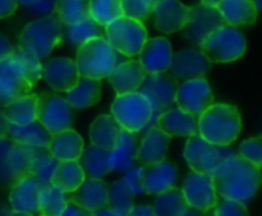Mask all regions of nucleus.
I'll list each match as a JSON object with an SVG mask.
<instances>
[{
	"label": "nucleus",
	"instance_id": "obj_1",
	"mask_svg": "<svg viewBox=\"0 0 262 216\" xmlns=\"http://www.w3.org/2000/svg\"><path fill=\"white\" fill-rule=\"evenodd\" d=\"M216 195L249 204L261 186V167L246 161L238 154L226 158L210 175Z\"/></svg>",
	"mask_w": 262,
	"mask_h": 216
},
{
	"label": "nucleus",
	"instance_id": "obj_2",
	"mask_svg": "<svg viewBox=\"0 0 262 216\" xmlns=\"http://www.w3.org/2000/svg\"><path fill=\"white\" fill-rule=\"evenodd\" d=\"M198 135L215 146H230L236 141L243 129L238 107L224 103L210 104L196 117Z\"/></svg>",
	"mask_w": 262,
	"mask_h": 216
},
{
	"label": "nucleus",
	"instance_id": "obj_3",
	"mask_svg": "<svg viewBox=\"0 0 262 216\" xmlns=\"http://www.w3.org/2000/svg\"><path fill=\"white\" fill-rule=\"evenodd\" d=\"M64 25L55 12L40 17L28 23L18 37V48L32 54L38 60H45L49 54L63 43Z\"/></svg>",
	"mask_w": 262,
	"mask_h": 216
},
{
	"label": "nucleus",
	"instance_id": "obj_4",
	"mask_svg": "<svg viewBox=\"0 0 262 216\" xmlns=\"http://www.w3.org/2000/svg\"><path fill=\"white\" fill-rule=\"evenodd\" d=\"M74 61L80 77L101 80L114 71L120 58L106 37H95L78 46Z\"/></svg>",
	"mask_w": 262,
	"mask_h": 216
},
{
	"label": "nucleus",
	"instance_id": "obj_5",
	"mask_svg": "<svg viewBox=\"0 0 262 216\" xmlns=\"http://www.w3.org/2000/svg\"><path fill=\"white\" fill-rule=\"evenodd\" d=\"M198 48L210 63H230L244 55L247 41L238 26L224 23L212 31Z\"/></svg>",
	"mask_w": 262,
	"mask_h": 216
},
{
	"label": "nucleus",
	"instance_id": "obj_6",
	"mask_svg": "<svg viewBox=\"0 0 262 216\" xmlns=\"http://www.w3.org/2000/svg\"><path fill=\"white\" fill-rule=\"evenodd\" d=\"M111 115L127 132L138 134L154 117V109L149 100L138 91L117 95L112 106Z\"/></svg>",
	"mask_w": 262,
	"mask_h": 216
},
{
	"label": "nucleus",
	"instance_id": "obj_7",
	"mask_svg": "<svg viewBox=\"0 0 262 216\" xmlns=\"http://www.w3.org/2000/svg\"><path fill=\"white\" fill-rule=\"evenodd\" d=\"M104 37L109 45L124 57H135L146 43L147 29L141 21L120 17L104 26Z\"/></svg>",
	"mask_w": 262,
	"mask_h": 216
},
{
	"label": "nucleus",
	"instance_id": "obj_8",
	"mask_svg": "<svg viewBox=\"0 0 262 216\" xmlns=\"http://www.w3.org/2000/svg\"><path fill=\"white\" fill-rule=\"evenodd\" d=\"M235 155L230 146H215L200 135L187 138L184 147V158L192 172L212 175L213 170L229 157Z\"/></svg>",
	"mask_w": 262,
	"mask_h": 216
},
{
	"label": "nucleus",
	"instance_id": "obj_9",
	"mask_svg": "<svg viewBox=\"0 0 262 216\" xmlns=\"http://www.w3.org/2000/svg\"><path fill=\"white\" fill-rule=\"evenodd\" d=\"M180 81L170 72H147L143 83L138 88V92L143 94L152 109L154 114L158 115L163 111L172 107L175 104L177 89Z\"/></svg>",
	"mask_w": 262,
	"mask_h": 216
},
{
	"label": "nucleus",
	"instance_id": "obj_10",
	"mask_svg": "<svg viewBox=\"0 0 262 216\" xmlns=\"http://www.w3.org/2000/svg\"><path fill=\"white\" fill-rule=\"evenodd\" d=\"M38 97V111L37 121H40L49 134H57L64 129H69L74 121V112L69 103L54 94V92H40Z\"/></svg>",
	"mask_w": 262,
	"mask_h": 216
},
{
	"label": "nucleus",
	"instance_id": "obj_11",
	"mask_svg": "<svg viewBox=\"0 0 262 216\" xmlns=\"http://www.w3.org/2000/svg\"><path fill=\"white\" fill-rule=\"evenodd\" d=\"M226 21L216 6L198 3L189 8L187 21L183 26V37L193 46L200 43L216 28L223 26Z\"/></svg>",
	"mask_w": 262,
	"mask_h": 216
},
{
	"label": "nucleus",
	"instance_id": "obj_12",
	"mask_svg": "<svg viewBox=\"0 0 262 216\" xmlns=\"http://www.w3.org/2000/svg\"><path fill=\"white\" fill-rule=\"evenodd\" d=\"M213 91L204 77L184 80L183 83L178 84L175 104L193 117L203 114L210 104H213Z\"/></svg>",
	"mask_w": 262,
	"mask_h": 216
},
{
	"label": "nucleus",
	"instance_id": "obj_13",
	"mask_svg": "<svg viewBox=\"0 0 262 216\" xmlns=\"http://www.w3.org/2000/svg\"><path fill=\"white\" fill-rule=\"evenodd\" d=\"M181 193L189 209H195L201 212H212L220 200L212 177L198 172H190L184 178Z\"/></svg>",
	"mask_w": 262,
	"mask_h": 216
},
{
	"label": "nucleus",
	"instance_id": "obj_14",
	"mask_svg": "<svg viewBox=\"0 0 262 216\" xmlns=\"http://www.w3.org/2000/svg\"><path fill=\"white\" fill-rule=\"evenodd\" d=\"M210 66L212 63L200 51V48H186L177 54H172L169 71L177 80H192L204 77Z\"/></svg>",
	"mask_w": 262,
	"mask_h": 216
},
{
	"label": "nucleus",
	"instance_id": "obj_15",
	"mask_svg": "<svg viewBox=\"0 0 262 216\" xmlns=\"http://www.w3.org/2000/svg\"><path fill=\"white\" fill-rule=\"evenodd\" d=\"M177 181L178 169L169 160L141 166V183L144 195H158L170 187H175Z\"/></svg>",
	"mask_w": 262,
	"mask_h": 216
},
{
	"label": "nucleus",
	"instance_id": "obj_16",
	"mask_svg": "<svg viewBox=\"0 0 262 216\" xmlns=\"http://www.w3.org/2000/svg\"><path fill=\"white\" fill-rule=\"evenodd\" d=\"M41 78L55 92H68L77 84L80 74L74 60L66 57H55L43 64Z\"/></svg>",
	"mask_w": 262,
	"mask_h": 216
},
{
	"label": "nucleus",
	"instance_id": "obj_17",
	"mask_svg": "<svg viewBox=\"0 0 262 216\" xmlns=\"http://www.w3.org/2000/svg\"><path fill=\"white\" fill-rule=\"evenodd\" d=\"M45 186L32 175L18 178L9 187V206L11 210L25 212L31 215L38 213V197Z\"/></svg>",
	"mask_w": 262,
	"mask_h": 216
},
{
	"label": "nucleus",
	"instance_id": "obj_18",
	"mask_svg": "<svg viewBox=\"0 0 262 216\" xmlns=\"http://www.w3.org/2000/svg\"><path fill=\"white\" fill-rule=\"evenodd\" d=\"M154 25L163 34H172L181 31L187 21L189 6L180 0H160L152 9Z\"/></svg>",
	"mask_w": 262,
	"mask_h": 216
},
{
	"label": "nucleus",
	"instance_id": "obj_19",
	"mask_svg": "<svg viewBox=\"0 0 262 216\" xmlns=\"http://www.w3.org/2000/svg\"><path fill=\"white\" fill-rule=\"evenodd\" d=\"M155 126L172 137H193L198 135V121L196 117L184 112L178 106H172L157 115Z\"/></svg>",
	"mask_w": 262,
	"mask_h": 216
},
{
	"label": "nucleus",
	"instance_id": "obj_20",
	"mask_svg": "<svg viewBox=\"0 0 262 216\" xmlns=\"http://www.w3.org/2000/svg\"><path fill=\"white\" fill-rule=\"evenodd\" d=\"M172 45L166 37L147 38L143 45L140 55V63L146 72H166L172 60Z\"/></svg>",
	"mask_w": 262,
	"mask_h": 216
},
{
	"label": "nucleus",
	"instance_id": "obj_21",
	"mask_svg": "<svg viewBox=\"0 0 262 216\" xmlns=\"http://www.w3.org/2000/svg\"><path fill=\"white\" fill-rule=\"evenodd\" d=\"M146 74V69L138 60H126L123 63H118L106 78L109 80L115 94L121 95L138 91Z\"/></svg>",
	"mask_w": 262,
	"mask_h": 216
},
{
	"label": "nucleus",
	"instance_id": "obj_22",
	"mask_svg": "<svg viewBox=\"0 0 262 216\" xmlns=\"http://www.w3.org/2000/svg\"><path fill=\"white\" fill-rule=\"evenodd\" d=\"M169 144H170V137L167 134L160 131L157 126L150 127L143 134V138L138 143L137 161L141 166H146L166 160Z\"/></svg>",
	"mask_w": 262,
	"mask_h": 216
},
{
	"label": "nucleus",
	"instance_id": "obj_23",
	"mask_svg": "<svg viewBox=\"0 0 262 216\" xmlns=\"http://www.w3.org/2000/svg\"><path fill=\"white\" fill-rule=\"evenodd\" d=\"M69 203H74L86 210L95 212L107 203V184L103 180L84 178V181L71 193L66 195Z\"/></svg>",
	"mask_w": 262,
	"mask_h": 216
},
{
	"label": "nucleus",
	"instance_id": "obj_24",
	"mask_svg": "<svg viewBox=\"0 0 262 216\" xmlns=\"http://www.w3.org/2000/svg\"><path fill=\"white\" fill-rule=\"evenodd\" d=\"M48 149L57 161H77L84 149V143L81 135L69 127L54 134Z\"/></svg>",
	"mask_w": 262,
	"mask_h": 216
},
{
	"label": "nucleus",
	"instance_id": "obj_25",
	"mask_svg": "<svg viewBox=\"0 0 262 216\" xmlns=\"http://www.w3.org/2000/svg\"><path fill=\"white\" fill-rule=\"evenodd\" d=\"M137 147H138V137L134 132L121 131L117 144L114 146L109 155L111 170L112 172H126L132 169L137 163Z\"/></svg>",
	"mask_w": 262,
	"mask_h": 216
},
{
	"label": "nucleus",
	"instance_id": "obj_26",
	"mask_svg": "<svg viewBox=\"0 0 262 216\" xmlns=\"http://www.w3.org/2000/svg\"><path fill=\"white\" fill-rule=\"evenodd\" d=\"M32 89L34 88L23 75L18 63L11 55L0 60V91L6 92L15 100L21 95L29 94Z\"/></svg>",
	"mask_w": 262,
	"mask_h": 216
},
{
	"label": "nucleus",
	"instance_id": "obj_27",
	"mask_svg": "<svg viewBox=\"0 0 262 216\" xmlns=\"http://www.w3.org/2000/svg\"><path fill=\"white\" fill-rule=\"evenodd\" d=\"M216 8L224 21L232 26L253 25L258 18V8L253 0H221Z\"/></svg>",
	"mask_w": 262,
	"mask_h": 216
},
{
	"label": "nucleus",
	"instance_id": "obj_28",
	"mask_svg": "<svg viewBox=\"0 0 262 216\" xmlns=\"http://www.w3.org/2000/svg\"><path fill=\"white\" fill-rule=\"evenodd\" d=\"M101 98V80L80 77L77 84L66 92V101L72 109H88L95 106Z\"/></svg>",
	"mask_w": 262,
	"mask_h": 216
},
{
	"label": "nucleus",
	"instance_id": "obj_29",
	"mask_svg": "<svg viewBox=\"0 0 262 216\" xmlns=\"http://www.w3.org/2000/svg\"><path fill=\"white\" fill-rule=\"evenodd\" d=\"M37 111H38V97L37 94H26L21 95L11 103H8L5 107H2V112L9 124L25 126L37 120Z\"/></svg>",
	"mask_w": 262,
	"mask_h": 216
},
{
	"label": "nucleus",
	"instance_id": "obj_30",
	"mask_svg": "<svg viewBox=\"0 0 262 216\" xmlns=\"http://www.w3.org/2000/svg\"><path fill=\"white\" fill-rule=\"evenodd\" d=\"M121 131V126L115 121V118L111 114L98 115L89 127L91 144L106 150H112L120 138Z\"/></svg>",
	"mask_w": 262,
	"mask_h": 216
},
{
	"label": "nucleus",
	"instance_id": "obj_31",
	"mask_svg": "<svg viewBox=\"0 0 262 216\" xmlns=\"http://www.w3.org/2000/svg\"><path fill=\"white\" fill-rule=\"evenodd\" d=\"M51 137L52 134H49L48 129L37 120L25 126L8 124V138L21 146L48 147Z\"/></svg>",
	"mask_w": 262,
	"mask_h": 216
},
{
	"label": "nucleus",
	"instance_id": "obj_32",
	"mask_svg": "<svg viewBox=\"0 0 262 216\" xmlns=\"http://www.w3.org/2000/svg\"><path fill=\"white\" fill-rule=\"evenodd\" d=\"M111 152L101 147H97L94 144L83 149L81 155L78 157V164L84 174L86 178H97L103 180L106 175H109L111 170V161H109Z\"/></svg>",
	"mask_w": 262,
	"mask_h": 216
},
{
	"label": "nucleus",
	"instance_id": "obj_33",
	"mask_svg": "<svg viewBox=\"0 0 262 216\" xmlns=\"http://www.w3.org/2000/svg\"><path fill=\"white\" fill-rule=\"evenodd\" d=\"M84 174L78 164V161H58L52 177H51V186L57 187L63 193L74 192L83 181Z\"/></svg>",
	"mask_w": 262,
	"mask_h": 216
},
{
	"label": "nucleus",
	"instance_id": "obj_34",
	"mask_svg": "<svg viewBox=\"0 0 262 216\" xmlns=\"http://www.w3.org/2000/svg\"><path fill=\"white\" fill-rule=\"evenodd\" d=\"M154 210L157 216H183L189 209L181 189L170 187L158 195H155Z\"/></svg>",
	"mask_w": 262,
	"mask_h": 216
},
{
	"label": "nucleus",
	"instance_id": "obj_35",
	"mask_svg": "<svg viewBox=\"0 0 262 216\" xmlns=\"http://www.w3.org/2000/svg\"><path fill=\"white\" fill-rule=\"evenodd\" d=\"M31 147V146H29ZM31 172L35 180H38L45 187L51 184V177L58 164V161L52 157L48 147H31Z\"/></svg>",
	"mask_w": 262,
	"mask_h": 216
},
{
	"label": "nucleus",
	"instance_id": "obj_36",
	"mask_svg": "<svg viewBox=\"0 0 262 216\" xmlns=\"http://www.w3.org/2000/svg\"><path fill=\"white\" fill-rule=\"evenodd\" d=\"M135 193L130 190V187L123 181L117 180L111 184H107V203L106 207L112 209L114 212H118L121 215H127L132 206L135 204Z\"/></svg>",
	"mask_w": 262,
	"mask_h": 216
},
{
	"label": "nucleus",
	"instance_id": "obj_37",
	"mask_svg": "<svg viewBox=\"0 0 262 216\" xmlns=\"http://www.w3.org/2000/svg\"><path fill=\"white\" fill-rule=\"evenodd\" d=\"M54 12L64 26L75 25L89 17V0H55Z\"/></svg>",
	"mask_w": 262,
	"mask_h": 216
},
{
	"label": "nucleus",
	"instance_id": "obj_38",
	"mask_svg": "<svg viewBox=\"0 0 262 216\" xmlns=\"http://www.w3.org/2000/svg\"><path fill=\"white\" fill-rule=\"evenodd\" d=\"M64 35L68 37V40L74 46H81L83 43H86L91 38L104 37V26H101L95 20L88 17V18H84V20H81V21H78L75 25L66 26Z\"/></svg>",
	"mask_w": 262,
	"mask_h": 216
},
{
	"label": "nucleus",
	"instance_id": "obj_39",
	"mask_svg": "<svg viewBox=\"0 0 262 216\" xmlns=\"http://www.w3.org/2000/svg\"><path fill=\"white\" fill-rule=\"evenodd\" d=\"M68 206V197L54 186H46L41 189L38 197V215L60 216Z\"/></svg>",
	"mask_w": 262,
	"mask_h": 216
},
{
	"label": "nucleus",
	"instance_id": "obj_40",
	"mask_svg": "<svg viewBox=\"0 0 262 216\" xmlns=\"http://www.w3.org/2000/svg\"><path fill=\"white\" fill-rule=\"evenodd\" d=\"M89 17L101 26L123 17L120 0H89Z\"/></svg>",
	"mask_w": 262,
	"mask_h": 216
},
{
	"label": "nucleus",
	"instance_id": "obj_41",
	"mask_svg": "<svg viewBox=\"0 0 262 216\" xmlns=\"http://www.w3.org/2000/svg\"><path fill=\"white\" fill-rule=\"evenodd\" d=\"M11 57L18 63L23 75L26 77V80L29 81V84L34 88L38 83V80L41 78V71H43L41 60H38L37 57H34L29 52H25L20 48H14Z\"/></svg>",
	"mask_w": 262,
	"mask_h": 216
},
{
	"label": "nucleus",
	"instance_id": "obj_42",
	"mask_svg": "<svg viewBox=\"0 0 262 216\" xmlns=\"http://www.w3.org/2000/svg\"><path fill=\"white\" fill-rule=\"evenodd\" d=\"M9 167L15 177V180L29 175L31 172V163H32V157H31V147L29 146H21L14 143L11 150H9Z\"/></svg>",
	"mask_w": 262,
	"mask_h": 216
},
{
	"label": "nucleus",
	"instance_id": "obj_43",
	"mask_svg": "<svg viewBox=\"0 0 262 216\" xmlns=\"http://www.w3.org/2000/svg\"><path fill=\"white\" fill-rule=\"evenodd\" d=\"M120 6H121L123 17L141 23L152 15V9H154V3L150 0H120Z\"/></svg>",
	"mask_w": 262,
	"mask_h": 216
},
{
	"label": "nucleus",
	"instance_id": "obj_44",
	"mask_svg": "<svg viewBox=\"0 0 262 216\" xmlns=\"http://www.w3.org/2000/svg\"><path fill=\"white\" fill-rule=\"evenodd\" d=\"M14 141H11L8 137L0 138V189L11 187L17 180L9 167V150L12 147Z\"/></svg>",
	"mask_w": 262,
	"mask_h": 216
},
{
	"label": "nucleus",
	"instance_id": "obj_45",
	"mask_svg": "<svg viewBox=\"0 0 262 216\" xmlns=\"http://www.w3.org/2000/svg\"><path fill=\"white\" fill-rule=\"evenodd\" d=\"M238 155L241 158H244L246 161L261 167L262 166V143L261 137H255V138H249L246 141L241 143L239 149H238Z\"/></svg>",
	"mask_w": 262,
	"mask_h": 216
},
{
	"label": "nucleus",
	"instance_id": "obj_46",
	"mask_svg": "<svg viewBox=\"0 0 262 216\" xmlns=\"http://www.w3.org/2000/svg\"><path fill=\"white\" fill-rule=\"evenodd\" d=\"M212 216H249V210L247 204L227 198H220L212 210Z\"/></svg>",
	"mask_w": 262,
	"mask_h": 216
},
{
	"label": "nucleus",
	"instance_id": "obj_47",
	"mask_svg": "<svg viewBox=\"0 0 262 216\" xmlns=\"http://www.w3.org/2000/svg\"><path fill=\"white\" fill-rule=\"evenodd\" d=\"M123 181L130 187V190L135 193V197H141L144 195L143 190V183H141V164L138 167H132L126 172H123Z\"/></svg>",
	"mask_w": 262,
	"mask_h": 216
},
{
	"label": "nucleus",
	"instance_id": "obj_48",
	"mask_svg": "<svg viewBox=\"0 0 262 216\" xmlns=\"http://www.w3.org/2000/svg\"><path fill=\"white\" fill-rule=\"evenodd\" d=\"M54 5H55V0H37V2L28 5V8H29L31 14L45 17V15H49L51 12H54Z\"/></svg>",
	"mask_w": 262,
	"mask_h": 216
},
{
	"label": "nucleus",
	"instance_id": "obj_49",
	"mask_svg": "<svg viewBox=\"0 0 262 216\" xmlns=\"http://www.w3.org/2000/svg\"><path fill=\"white\" fill-rule=\"evenodd\" d=\"M60 216H94V212L86 210V209H83V207L68 201V206L64 207V210L61 212Z\"/></svg>",
	"mask_w": 262,
	"mask_h": 216
},
{
	"label": "nucleus",
	"instance_id": "obj_50",
	"mask_svg": "<svg viewBox=\"0 0 262 216\" xmlns=\"http://www.w3.org/2000/svg\"><path fill=\"white\" fill-rule=\"evenodd\" d=\"M18 8V0H0V18L12 15Z\"/></svg>",
	"mask_w": 262,
	"mask_h": 216
},
{
	"label": "nucleus",
	"instance_id": "obj_51",
	"mask_svg": "<svg viewBox=\"0 0 262 216\" xmlns=\"http://www.w3.org/2000/svg\"><path fill=\"white\" fill-rule=\"evenodd\" d=\"M127 216H157L152 206L147 204H134L132 209L129 210Z\"/></svg>",
	"mask_w": 262,
	"mask_h": 216
},
{
	"label": "nucleus",
	"instance_id": "obj_52",
	"mask_svg": "<svg viewBox=\"0 0 262 216\" xmlns=\"http://www.w3.org/2000/svg\"><path fill=\"white\" fill-rule=\"evenodd\" d=\"M12 51H14V46L11 45V41L3 34H0V60L9 57Z\"/></svg>",
	"mask_w": 262,
	"mask_h": 216
},
{
	"label": "nucleus",
	"instance_id": "obj_53",
	"mask_svg": "<svg viewBox=\"0 0 262 216\" xmlns=\"http://www.w3.org/2000/svg\"><path fill=\"white\" fill-rule=\"evenodd\" d=\"M94 216H127V215H121V213H118V212H114L112 209H109V207H101V209H97L95 212H94Z\"/></svg>",
	"mask_w": 262,
	"mask_h": 216
},
{
	"label": "nucleus",
	"instance_id": "obj_54",
	"mask_svg": "<svg viewBox=\"0 0 262 216\" xmlns=\"http://www.w3.org/2000/svg\"><path fill=\"white\" fill-rule=\"evenodd\" d=\"M8 121H6V118H5V115H3V112H2V109H0V138H6L8 137Z\"/></svg>",
	"mask_w": 262,
	"mask_h": 216
},
{
	"label": "nucleus",
	"instance_id": "obj_55",
	"mask_svg": "<svg viewBox=\"0 0 262 216\" xmlns=\"http://www.w3.org/2000/svg\"><path fill=\"white\" fill-rule=\"evenodd\" d=\"M12 100H14V98H12L11 95H8L6 92L0 91V109H2V107H5V106H6L8 103H11Z\"/></svg>",
	"mask_w": 262,
	"mask_h": 216
},
{
	"label": "nucleus",
	"instance_id": "obj_56",
	"mask_svg": "<svg viewBox=\"0 0 262 216\" xmlns=\"http://www.w3.org/2000/svg\"><path fill=\"white\" fill-rule=\"evenodd\" d=\"M210 213L212 212H201V210H195V209H187L183 216H212Z\"/></svg>",
	"mask_w": 262,
	"mask_h": 216
},
{
	"label": "nucleus",
	"instance_id": "obj_57",
	"mask_svg": "<svg viewBox=\"0 0 262 216\" xmlns=\"http://www.w3.org/2000/svg\"><path fill=\"white\" fill-rule=\"evenodd\" d=\"M9 212H11V209H8L5 204L0 203V216H8L9 215Z\"/></svg>",
	"mask_w": 262,
	"mask_h": 216
},
{
	"label": "nucleus",
	"instance_id": "obj_58",
	"mask_svg": "<svg viewBox=\"0 0 262 216\" xmlns=\"http://www.w3.org/2000/svg\"><path fill=\"white\" fill-rule=\"evenodd\" d=\"M8 216H35V215H31V213H25V212H15V210H11L9 212V215Z\"/></svg>",
	"mask_w": 262,
	"mask_h": 216
},
{
	"label": "nucleus",
	"instance_id": "obj_59",
	"mask_svg": "<svg viewBox=\"0 0 262 216\" xmlns=\"http://www.w3.org/2000/svg\"><path fill=\"white\" fill-rule=\"evenodd\" d=\"M221 0H201V3L204 5H210V6H216Z\"/></svg>",
	"mask_w": 262,
	"mask_h": 216
},
{
	"label": "nucleus",
	"instance_id": "obj_60",
	"mask_svg": "<svg viewBox=\"0 0 262 216\" xmlns=\"http://www.w3.org/2000/svg\"><path fill=\"white\" fill-rule=\"evenodd\" d=\"M34 2H37V0H18V5L28 6V5H31V3H34Z\"/></svg>",
	"mask_w": 262,
	"mask_h": 216
},
{
	"label": "nucleus",
	"instance_id": "obj_61",
	"mask_svg": "<svg viewBox=\"0 0 262 216\" xmlns=\"http://www.w3.org/2000/svg\"><path fill=\"white\" fill-rule=\"evenodd\" d=\"M150 2H152V3L155 5V3H157V2H160V0H150Z\"/></svg>",
	"mask_w": 262,
	"mask_h": 216
}]
</instances>
